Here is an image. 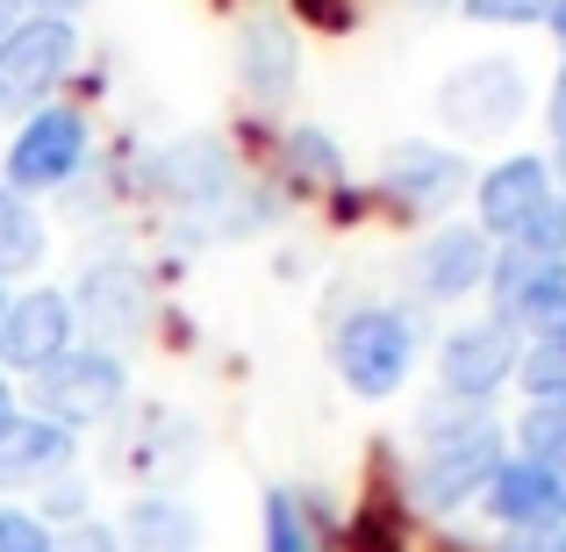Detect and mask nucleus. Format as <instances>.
Masks as SVG:
<instances>
[{
	"mask_svg": "<svg viewBox=\"0 0 566 552\" xmlns=\"http://www.w3.org/2000/svg\"><path fill=\"white\" fill-rule=\"evenodd\" d=\"M416 467H409V496L423 517H459L481 502V488L495 481V467L510 459V430L495 409H467V402H444L423 409L416 424Z\"/></svg>",
	"mask_w": 566,
	"mask_h": 552,
	"instance_id": "obj_1",
	"label": "nucleus"
},
{
	"mask_svg": "<svg viewBox=\"0 0 566 552\" xmlns=\"http://www.w3.org/2000/svg\"><path fill=\"white\" fill-rule=\"evenodd\" d=\"M380 194L409 216H444L459 194H473V166L452 152V144L430 137H401L380 152Z\"/></svg>",
	"mask_w": 566,
	"mask_h": 552,
	"instance_id": "obj_11",
	"label": "nucleus"
},
{
	"mask_svg": "<svg viewBox=\"0 0 566 552\" xmlns=\"http://www.w3.org/2000/svg\"><path fill=\"white\" fill-rule=\"evenodd\" d=\"M29 510H36L51 531H65V524H86V473L72 467V473H57V481H43Z\"/></svg>",
	"mask_w": 566,
	"mask_h": 552,
	"instance_id": "obj_22",
	"label": "nucleus"
},
{
	"mask_svg": "<svg viewBox=\"0 0 566 552\" xmlns=\"http://www.w3.org/2000/svg\"><path fill=\"white\" fill-rule=\"evenodd\" d=\"M553 180H559V194H566V144H559V166H553Z\"/></svg>",
	"mask_w": 566,
	"mask_h": 552,
	"instance_id": "obj_34",
	"label": "nucleus"
},
{
	"mask_svg": "<svg viewBox=\"0 0 566 552\" xmlns=\"http://www.w3.org/2000/svg\"><path fill=\"white\" fill-rule=\"evenodd\" d=\"M545 129H553V144H566V65L553 80V101H545Z\"/></svg>",
	"mask_w": 566,
	"mask_h": 552,
	"instance_id": "obj_30",
	"label": "nucleus"
},
{
	"mask_svg": "<svg viewBox=\"0 0 566 552\" xmlns=\"http://www.w3.org/2000/svg\"><path fill=\"white\" fill-rule=\"evenodd\" d=\"M43 251H51V237H43L36 201H22V194L0 180V280L36 273V265H43Z\"/></svg>",
	"mask_w": 566,
	"mask_h": 552,
	"instance_id": "obj_17",
	"label": "nucleus"
},
{
	"mask_svg": "<svg viewBox=\"0 0 566 552\" xmlns=\"http://www.w3.org/2000/svg\"><path fill=\"white\" fill-rule=\"evenodd\" d=\"M237 80H244V94L259 101V108H287L294 86H302V43H294V22L273 8L244 14V29H237Z\"/></svg>",
	"mask_w": 566,
	"mask_h": 552,
	"instance_id": "obj_14",
	"label": "nucleus"
},
{
	"mask_svg": "<svg viewBox=\"0 0 566 552\" xmlns=\"http://www.w3.org/2000/svg\"><path fill=\"white\" fill-rule=\"evenodd\" d=\"M559 194L553 180V158L545 152H510L495 158L488 173H473V230L488 244H516V237L538 222V208Z\"/></svg>",
	"mask_w": 566,
	"mask_h": 552,
	"instance_id": "obj_8",
	"label": "nucleus"
},
{
	"mask_svg": "<svg viewBox=\"0 0 566 552\" xmlns=\"http://www.w3.org/2000/svg\"><path fill=\"white\" fill-rule=\"evenodd\" d=\"M481 510L495 517V531H510V524H538V517H559V502H553V473H545L538 459L510 452V459L495 467V481L481 488Z\"/></svg>",
	"mask_w": 566,
	"mask_h": 552,
	"instance_id": "obj_15",
	"label": "nucleus"
},
{
	"mask_svg": "<svg viewBox=\"0 0 566 552\" xmlns=\"http://www.w3.org/2000/svg\"><path fill=\"white\" fill-rule=\"evenodd\" d=\"M80 345V316H72V294L65 288H22L8 294V316H0V373L29 381L51 360Z\"/></svg>",
	"mask_w": 566,
	"mask_h": 552,
	"instance_id": "obj_10",
	"label": "nucleus"
},
{
	"mask_svg": "<svg viewBox=\"0 0 566 552\" xmlns=\"http://www.w3.org/2000/svg\"><path fill=\"white\" fill-rule=\"evenodd\" d=\"M8 8H14V14H51V22H80L94 0H8Z\"/></svg>",
	"mask_w": 566,
	"mask_h": 552,
	"instance_id": "obj_29",
	"label": "nucleus"
},
{
	"mask_svg": "<svg viewBox=\"0 0 566 552\" xmlns=\"http://www.w3.org/2000/svg\"><path fill=\"white\" fill-rule=\"evenodd\" d=\"M516 360H524V331H510L502 316H473L452 323L438 337V395L444 402H467V409H488L502 387L516 381Z\"/></svg>",
	"mask_w": 566,
	"mask_h": 552,
	"instance_id": "obj_6",
	"label": "nucleus"
},
{
	"mask_svg": "<svg viewBox=\"0 0 566 552\" xmlns=\"http://www.w3.org/2000/svg\"><path fill=\"white\" fill-rule=\"evenodd\" d=\"M294 14H302L308 29H331V37H345V29L359 22V0H294Z\"/></svg>",
	"mask_w": 566,
	"mask_h": 552,
	"instance_id": "obj_27",
	"label": "nucleus"
},
{
	"mask_svg": "<svg viewBox=\"0 0 566 552\" xmlns=\"http://www.w3.org/2000/svg\"><path fill=\"white\" fill-rule=\"evenodd\" d=\"M488 265H495V244L473 222H438L409 251V288L416 302H467V294L488 288Z\"/></svg>",
	"mask_w": 566,
	"mask_h": 552,
	"instance_id": "obj_12",
	"label": "nucleus"
},
{
	"mask_svg": "<svg viewBox=\"0 0 566 552\" xmlns=\"http://www.w3.org/2000/svg\"><path fill=\"white\" fill-rule=\"evenodd\" d=\"M72 316H80L86 345H137L151 331V280L137 259H86L80 288H72Z\"/></svg>",
	"mask_w": 566,
	"mask_h": 552,
	"instance_id": "obj_7",
	"label": "nucleus"
},
{
	"mask_svg": "<svg viewBox=\"0 0 566 552\" xmlns=\"http://www.w3.org/2000/svg\"><path fill=\"white\" fill-rule=\"evenodd\" d=\"M86 152H94V129H86L80 108L51 101V108L22 115L8 137V158H0V180H8L22 201H43V194H65L86 173Z\"/></svg>",
	"mask_w": 566,
	"mask_h": 552,
	"instance_id": "obj_5",
	"label": "nucleus"
},
{
	"mask_svg": "<svg viewBox=\"0 0 566 552\" xmlns=\"http://www.w3.org/2000/svg\"><path fill=\"white\" fill-rule=\"evenodd\" d=\"M280 158H287V173L302 187H345V152H337V137L331 129H316V123H294L287 129V144H280Z\"/></svg>",
	"mask_w": 566,
	"mask_h": 552,
	"instance_id": "obj_19",
	"label": "nucleus"
},
{
	"mask_svg": "<svg viewBox=\"0 0 566 552\" xmlns=\"http://www.w3.org/2000/svg\"><path fill=\"white\" fill-rule=\"evenodd\" d=\"M423 360V316L409 302H359L331 331V366L359 402H395Z\"/></svg>",
	"mask_w": 566,
	"mask_h": 552,
	"instance_id": "obj_2",
	"label": "nucleus"
},
{
	"mask_svg": "<svg viewBox=\"0 0 566 552\" xmlns=\"http://www.w3.org/2000/svg\"><path fill=\"white\" fill-rule=\"evenodd\" d=\"M524 108H531V80L516 58H473V65L444 72L438 86V115L459 137H502Z\"/></svg>",
	"mask_w": 566,
	"mask_h": 552,
	"instance_id": "obj_9",
	"label": "nucleus"
},
{
	"mask_svg": "<svg viewBox=\"0 0 566 552\" xmlns=\"http://www.w3.org/2000/svg\"><path fill=\"white\" fill-rule=\"evenodd\" d=\"M115 539H123V552H201V517L180 496H137Z\"/></svg>",
	"mask_w": 566,
	"mask_h": 552,
	"instance_id": "obj_16",
	"label": "nucleus"
},
{
	"mask_svg": "<svg viewBox=\"0 0 566 552\" xmlns=\"http://www.w3.org/2000/svg\"><path fill=\"white\" fill-rule=\"evenodd\" d=\"M80 65V22L14 14L0 29V115H36Z\"/></svg>",
	"mask_w": 566,
	"mask_h": 552,
	"instance_id": "obj_4",
	"label": "nucleus"
},
{
	"mask_svg": "<svg viewBox=\"0 0 566 552\" xmlns=\"http://www.w3.org/2000/svg\"><path fill=\"white\" fill-rule=\"evenodd\" d=\"M8 22H14V8H8V0H0V29H8Z\"/></svg>",
	"mask_w": 566,
	"mask_h": 552,
	"instance_id": "obj_35",
	"label": "nucleus"
},
{
	"mask_svg": "<svg viewBox=\"0 0 566 552\" xmlns=\"http://www.w3.org/2000/svg\"><path fill=\"white\" fill-rule=\"evenodd\" d=\"M510 452L538 459V467L566 459V395H553V402H524V416L510 424Z\"/></svg>",
	"mask_w": 566,
	"mask_h": 552,
	"instance_id": "obj_20",
	"label": "nucleus"
},
{
	"mask_svg": "<svg viewBox=\"0 0 566 552\" xmlns=\"http://www.w3.org/2000/svg\"><path fill=\"white\" fill-rule=\"evenodd\" d=\"M72 467H80V438L72 430H57L51 416L22 409V402L0 416V496H36L43 481H57Z\"/></svg>",
	"mask_w": 566,
	"mask_h": 552,
	"instance_id": "obj_13",
	"label": "nucleus"
},
{
	"mask_svg": "<svg viewBox=\"0 0 566 552\" xmlns=\"http://www.w3.org/2000/svg\"><path fill=\"white\" fill-rule=\"evenodd\" d=\"M459 14L481 29H545L553 0H459Z\"/></svg>",
	"mask_w": 566,
	"mask_h": 552,
	"instance_id": "obj_23",
	"label": "nucleus"
},
{
	"mask_svg": "<svg viewBox=\"0 0 566 552\" xmlns=\"http://www.w3.org/2000/svg\"><path fill=\"white\" fill-rule=\"evenodd\" d=\"M545 29H553V43L566 51V0H553V14H545Z\"/></svg>",
	"mask_w": 566,
	"mask_h": 552,
	"instance_id": "obj_31",
	"label": "nucleus"
},
{
	"mask_svg": "<svg viewBox=\"0 0 566 552\" xmlns=\"http://www.w3.org/2000/svg\"><path fill=\"white\" fill-rule=\"evenodd\" d=\"M0 552H57V531L29 502H0Z\"/></svg>",
	"mask_w": 566,
	"mask_h": 552,
	"instance_id": "obj_24",
	"label": "nucleus"
},
{
	"mask_svg": "<svg viewBox=\"0 0 566 552\" xmlns=\"http://www.w3.org/2000/svg\"><path fill=\"white\" fill-rule=\"evenodd\" d=\"M545 473H553V502H559V517H566V459H553Z\"/></svg>",
	"mask_w": 566,
	"mask_h": 552,
	"instance_id": "obj_32",
	"label": "nucleus"
},
{
	"mask_svg": "<svg viewBox=\"0 0 566 552\" xmlns=\"http://www.w3.org/2000/svg\"><path fill=\"white\" fill-rule=\"evenodd\" d=\"M14 402H22V409H36V416H51L57 430H72V438H80V430H101L129 402V360L80 337L65 360H51L43 373H29Z\"/></svg>",
	"mask_w": 566,
	"mask_h": 552,
	"instance_id": "obj_3",
	"label": "nucleus"
},
{
	"mask_svg": "<svg viewBox=\"0 0 566 552\" xmlns=\"http://www.w3.org/2000/svg\"><path fill=\"white\" fill-rule=\"evenodd\" d=\"M516 387H524L531 402H553V395H566V331L524 337V360H516Z\"/></svg>",
	"mask_w": 566,
	"mask_h": 552,
	"instance_id": "obj_21",
	"label": "nucleus"
},
{
	"mask_svg": "<svg viewBox=\"0 0 566 552\" xmlns=\"http://www.w3.org/2000/svg\"><path fill=\"white\" fill-rule=\"evenodd\" d=\"M57 552H123V539H115V524L86 517V524H65V531H57Z\"/></svg>",
	"mask_w": 566,
	"mask_h": 552,
	"instance_id": "obj_28",
	"label": "nucleus"
},
{
	"mask_svg": "<svg viewBox=\"0 0 566 552\" xmlns=\"http://www.w3.org/2000/svg\"><path fill=\"white\" fill-rule=\"evenodd\" d=\"M495 552H566V517H538V524L495 531Z\"/></svg>",
	"mask_w": 566,
	"mask_h": 552,
	"instance_id": "obj_26",
	"label": "nucleus"
},
{
	"mask_svg": "<svg viewBox=\"0 0 566 552\" xmlns=\"http://www.w3.org/2000/svg\"><path fill=\"white\" fill-rule=\"evenodd\" d=\"M14 409V387H8V373H0V416H8Z\"/></svg>",
	"mask_w": 566,
	"mask_h": 552,
	"instance_id": "obj_33",
	"label": "nucleus"
},
{
	"mask_svg": "<svg viewBox=\"0 0 566 552\" xmlns=\"http://www.w3.org/2000/svg\"><path fill=\"white\" fill-rule=\"evenodd\" d=\"M259 552H331L302 510V488H265L259 496Z\"/></svg>",
	"mask_w": 566,
	"mask_h": 552,
	"instance_id": "obj_18",
	"label": "nucleus"
},
{
	"mask_svg": "<svg viewBox=\"0 0 566 552\" xmlns=\"http://www.w3.org/2000/svg\"><path fill=\"white\" fill-rule=\"evenodd\" d=\"M0 316H8V280H0Z\"/></svg>",
	"mask_w": 566,
	"mask_h": 552,
	"instance_id": "obj_36",
	"label": "nucleus"
},
{
	"mask_svg": "<svg viewBox=\"0 0 566 552\" xmlns=\"http://www.w3.org/2000/svg\"><path fill=\"white\" fill-rule=\"evenodd\" d=\"M516 251H531V259H566V194H553V201L538 208V222L516 237Z\"/></svg>",
	"mask_w": 566,
	"mask_h": 552,
	"instance_id": "obj_25",
	"label": "nucleus"
}]
</instances>
